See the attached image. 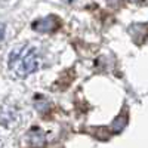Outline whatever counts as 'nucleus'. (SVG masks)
Segmentation results:
<instances>
[{"label":"nucleus","instance_id":"nucleus-2","mask_svg":"<svg viewBox=\"0 0 148 148\" xmlns=\"http://www.w3.org/2000/svg\"><path fill=\"white\" fill-rule=\"evenodd\" d=\"M59 27H61V21L55 15H49V16H45L39 21L33 22V28L40 33H52V31L58 30Z\"/></svg>","mask_w":148,"mask_h":148},{"label":"nucleus","instance_id":"nucleus-3","mask_svg":"<svg viewBox=\"0 0 148 148\" xmlns=\"http://www.w3.org/2000/svg\"><path fill=\"white\" fill-rule=\"evenodd\" d=\"M3 37H5V25L0 24V40H3Z\"/></svg>","mask_w":148,"mask_h":148},{"label":"nucleus","instance_id":"nucleus-4","mask_svg":"<svg viewBox=\"0 0 148 148\" xmlns=\"http://www.w3.org/2000/svg\"><path fill=\"white\" fill-rule=\"evenodd\" d=\"M130 2H133V3H142L144 0H130Z\"/></svg>","mask_w":148,"mask_h":148},{"label":"nucleus","instance_id":"nucleus-1","mask_svg":"<svg viewBox=\"0 0 148 148\" xmlns=\"http://www.w3.org/2000/svg\"><path fill=\"white\" fill-rule=\"evenodd\" d=\"M40 67V58L37 49L31 46H22L12 51L9 56V68L18 77H27Z\"/></svg>","mask_w":148,"mask_h":148}]
</instances>
